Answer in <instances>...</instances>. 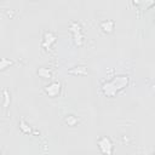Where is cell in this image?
Returning <instances> with one entry per match:
<instances>
[{
    "label": "cell",
    "instance_id": "6da1fadb",
    "mask_svg": "<svg viewBox=\"0 0 155 155\" xmlns=\"http://www.w3.org/2000/svg\"><path fill=\"white\" fill-rule=\"evenodd\" d=\"M127 81H128L127 76H122L121 80L119 81V84H116V85H115V79H114L113 81H110V82H107L105 85H108V86H113V87H103V92H104V94H105V96H114L119 90H122V88L127 85Z\"/></svg>",
    "mask_w": 155,
    "mask_h": 155
},
{
    "label": "cell",
    "instance_id": "7a4b0ae2",
    "mask_svg": "<svg viewBox=\"0 0 155 155\" xmlns=\"http://www.w3.org/2000/svg\"><path fill=\"white\" fill-rule=\"evenodd\" d=\"M154 4H155V0H133V5L142 10H148Z\"/></svg>",
    "mask_w": 155,
    "mask_h": 155
}]
</instances>
